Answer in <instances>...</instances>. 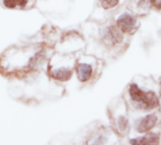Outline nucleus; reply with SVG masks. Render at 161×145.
<instances>
[{
	"instance_id": "nucleus-9",
	"label": "nucleus",
	"mask_w": 161,
	"mask_h": 145,
	"mask_svg": "<svg viewBox=\"0 0 161 145\" xmlns=\"http://www.w3.org/2000/svg\"><path fill=\"white\" fill-rule=\"evenodd\" d=\"M4 6L9 9H15L16 7L24 8L27 5V0H3Z\"/></svg>"
},
{
	"instance_id": "nucleus-4",
	"label": "nucleus",
	"mask_w": 161,
	"mask_h": 145,
	"mask_svg": "<svg viewBox=\"0 0 161 145\" xmlns=\"http://www.w3.org/2000/svg\"><path fill=\"white\" fill-rule=\"evenodd\" d=\"M102 38L104 43L111 46L116 45L123 41V36L121 32L119 31V29L112 27V25L107 27L103 30Z\"/></svg>"
},
{
	"instance_id": "nucleus-1",
	"label": "nucleus",
	"mask_w": 161,
	"mask_h": 145,
	"mask_svg": "<svg viewBox=\"0 0 161 145\" xmlns=\"http://www.w3.org/2000/svg\"><path fill=\"white\" fill-rule=\"evenodd\" d=\"M41 52L43 48L37 44L10 47L0 58V71L8 75L28 72L34 67Z\"/></svg>"
},
{
	"instance_id": "nucleus-2",
	"label": "nucleus",
	"mask_w": 161,
	"mask_h": 145,
	"mask_svg": "<svg viewBox=\"0 0 161 145\" xmlns=\"http://www.w3.org/2000/svg\"><path fill=\"white\" fill-rule=\"evenodd\" d=\"M129 94L135 105L142 109L151 110L158 106V99L154 92L143 91L136 84L129 87Z\"/></svg>"
},
{
	"instance_id": "nucleus-11",
	"label": "nucleus",
	"mask_w": 161,
	"mask_h": 145,
	"mask_svg": "<svg viewBox=\"0 0 161 145\" xmlns=\"http://www.w3.org/2000/svg\"><path fill=\"white\" fill-rule=\"evenodd\" d=\"M151 4L154 8L157 9H161V0H151Z\"/></svg>"
},
{
	"instance_id": "nucleus-7",
	"label": "nucleus",
	"mask_w": 161,
	"mask_h": 145,
	"mask_svg": "<svg viewBox=\"0 0 161 145\" xmlns=\"http://www.w3.org/2000/svg\"><path fill=\"white\" fill-rule=\"evenodd\" d=\"M159 142V138L157 134L150 133L146 136L139 138L130 139V143L132 144H157Z\"/></svg>"
},
{
	"instance_id": "nucleus-3",
	"label": "nucleus",
	"mask_w": 161,
	"mask_h": 145,
	"mask_svg": "<svg viewBox=\"0 0 161 145\" xmlns=\"http://www.w3.org/2000/svg\"><path fill=\"white\" fill-rule=\"evenodd\" d=\"M137 25V19L130 13H123L117 20L119 29L123 33H131Z\"/></svg>"
},
{
	"instance_id": "nucleus-12",
	"label": "nucleus",
	"mask_w": 161,
	"mask_h": 145,
	"mask_svg": "<svg viewBox=\"0 0 161 145\" xmlns=\"http://www.w3.org/2000/svg\"><path fill=\"white\" fill-rule=\"evenodd\" d=\"M160 85H161V81H160Z\"/></svg>"
},
{
	"instance_id": "nucleus-10",
	"label": "nucleus",
	"mask_w": 161,
	"mask_h": 145,
	"mask_svg": "<svg viewBox=\"0 0 161 145\" xmlns=\"http://www.w3.org/2000/svg\"><path fill=\"white\" fill-rule=\"evenodd\" d=\"M119 3V0H101V5L104 9H110L115 6H117Z\"/></svg>"
},
{
	"instance_id": "nucleus-6",
	"label": "nucleus",
	"mask_w": 161,
	"mask_h": 145,
	"mask_svg": "<svg viewBox=\"0 0 161 145\" xmlns=\"http://www.w3.org/2000/svg\"><path fill=\"white\" fill-rule=\"evenodd\" d=\"M76 72H77V76H78L79 80L82 82H86L91 77L92 68L89 64L80 63L76 67Z\"/></svg>"
},
{
	"instance_id": "nucleus-8",
	"label": "nucleus",
	"mask_w": 161,
	"mask_h": 145,
	"mask_svg": "<svg viewBox=\"0 0 161 145\" xmlns=\"http://www.w3.org/2000/svg\"><path fill=\"white\" fill-rule=\"evenodd\" d=\"M51 75L54 77V78L60 80V81H66L68 80L71 75H72V71L65 69V68H61V69H58L55 70L51 72Z\"/></svg>"
},
{
	"instance_id": "nucleus-5",
	"label": "nucleus",
	"mask_w": 161,
	"mask_h": 145,
	"mask_svg": "<svg viewBox=\"0 0 161 145\" xmlns=\"http://www.w3.org/2000/svg\"><path fill=\"white\" fill-rule=\"evenodd\" d=\"M157 122V118L154 114H150L146 117H144L139 121L137 123V131L139 133H145L151 129L155 125V123Z\"/></svg>"
}]
</instances>
